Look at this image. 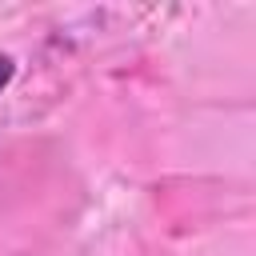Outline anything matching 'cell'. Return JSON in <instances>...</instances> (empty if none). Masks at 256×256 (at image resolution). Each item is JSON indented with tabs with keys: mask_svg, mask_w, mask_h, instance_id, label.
Masks as SVG:
<instances>
[{
	"mask_svg": "<svg viewBox=\"0 0 256 256\" xmlns=\"http://www.w3.org/2000/svg\"><path fill=\"white\" fill-rule=\"evenodd\" d=\"M12 76H16V60H12L8 52H0V96H4V88L12 84Z\"/></svg>",
	"mask_w": 256,
	"mask_h": 256,
	"instance_id": "1",
	"label": "cell"
}]
</instances>
